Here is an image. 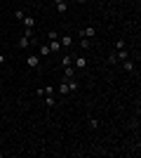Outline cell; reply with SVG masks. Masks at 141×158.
<instances>
[{"instance_id":"cell-1","label":"cell","mask_w":141,"mask_h":158,"mask_svg":"<svg viewBox=\"0 0 141 158\" xmlns=\"http://www.w3.org/2000/svg\"><path fill=\"white\" fill-rule=\"evenodd\" d=\"M73 66L78 71H82V69H87V59L85 57H73Z\"/></svg>"},{"instance_id":"cell-2","label":"cell","mask_w":141,"mask_h":158,"mask_svg":"<svg viewBox=\"0 0 141 158\" xmlns=\"http://www.w3.org/2000/svg\"><path fill=\"white\" fill-rule=\"evenodd\" d=\"M26 64H28V69H38L40 57H38V54H31V57H26Z\"/></svg>"},{"instance_id":"cell-3","label":"cell","mask_w":141,"mask_h":158,"mask_svg":"<svg viewBox=\"0 0 141 158\" xmlns=\"http://www.w3.org/2000/svg\"><path fill=\"white\" fill-rule=\"evenodd\" d=\"M64 80H71L75 78V66H64V76H61Z\"/></svg>"},{"instance_id":"cell-4","label":"cell","mask_w":141,"mask_h":158,"mask_svg":"<svg viewBox=\"0 0 141 158\" xmlns=\"http://www.w3.org/2000/svg\"><path fill=\"white\" fill-rule=\"evenodd\" d=\"M94 35H96V28L94 26H87V28L80 31V38H94Z\"/></svg>"},{"instance_id":"cell-5","label":"cell","mask_w":141,"mask_h":158,"mask_svg":"<svg viewBox=\"0 0 141 158\" xmlns=\"http://www.w3.org/2000/svg\"><path fill=\"white\" fill-rule=\"evenodd\" d=\"M54 5H57V12L59 14H66V10H68L66 0H54Z\"/></svg>"},{"instance_id":"cell-6","label":"cell","mask_w":141,"mask_h":158,"mask_svg":"<svg viewBox=\"0 0 141 158\" xmlns=\"http://www.w3.org/2000/svg\"><path fill=\"white\" fill-rule=\"evenodd\" d=\"M122 69H125L127 73H132V71H134V61L129 59V57H127V59H122Z\"/></svg>"},{"instance_id":"cell-7","label":"cell","mask_w":141,"mask_h":158,"mask_svg":"<svg viewBox=\"0 0 141 158\" xmlns=\"http://www.w3.org/2000/svg\"><path fill=\"white\" fill-rule=\"evenodd\" d=\"M35 94H40V97H42V94H45V97H47V94H54V87H52V85H47V87H40V90H38Z\"/></svg>"},{"instance_id":"cell-8","label":"cell","mask_w":141,"mask_h":158,"mask_svg":"<svg viewBox=\"0 0 141 158\" xmlns=\"http://www.w3.org/2000/svg\"><path fill=\"white\" fill-rule=\"evenodd\" d=\"M115 57H118V61H122V59H127V57H129V52H127V47H125V50H115Z\"/></svg>"},{"instance_id":"cell-9","label":"cell","mask_w":141,"mask_h":158,"mask_svg":"<svg viewBox=\"0 0 141 158\" xmlns=\"http://www.w3.org/2000/svg\"><path fill=\"white\" fill-rule=\"evenodd\" d=\"M61 66H73V54H64L61 57Z\"/></svg>"},{"instance_id":"cell-10","label":"cell","mask_w":141,"mask_h":158,"mask_svg":"<svg viewBox=\"0 0 141 158\" xmlns=\"http://www.w3.org/2000/svg\"><path fill=\"white\" fill-rule=\"evenodd\" d=\"M21 21H24V26H26V28H35V19H33V17H24Z\"/></svg>"},{"instance_id":"cell-11","label":"cell","mask_w":141,"mask_h":158,"mask_svg":"<svg viewBox=\"0 0 141 158\" xmlns=\"http://www.w3.org/2000/svg\"><path fill=\"white\" fill-rule=\"evenodd\" d=\"M59 50H61L59 40H49V52H59Z\"/></svg>"},{"instance_id":"cell-12","label":"cell","mask_w":141,"mask_h":158,"mask_svg":"<svg viewBox=\"0 0 141 158\" xmlns=\"http://www.w3.org/2000/svg\"><path fill=\"white\" fill-rule=\"evenodd\" d=\"M61 45H64V47H71V45H73V38H71V35H61Z\"/></svg>"},{"instance_id":"cell-13","label":"cell","mask_w":141,"mask_h":158,"mask_svg":"<svg viewBox=\"0 0 141 158\" xmlns=\"http://www.w3.org/2000/svg\"><path fill=\"white\" fill-rule=\"evenodd\" d=\"M59 92L61 94H68L71 90H68V80H61V85H59Z\"/></svg>"},{"instance_id":"cell-14","label":"cell","mask_w":141,"mask_h":158,"mask_svg":"<svg viewBox=\"0 0 141 158\" xmlns=\"http://www.w3.org/2000/svg\"><path fill=\"white\" fill-rule=\"evenodd\" d=\"M28 45H31V38H28V35L19 38V47H28Z\"/></svg>"},{"instance_id":"cell-15","label":"cell","mask_w":141,"mask_h":158,"mask_svg":"<svg viewBox=\"0 0 141 158\" xmlns=\"http://www.w3.org/2000/svg\"><path fill=\"white\" fill-rule=\"evenodd\" d=\"M68 90H71V92H78V83H75V78L68 80Z\"/></svg>"},{"instance_id":"cell-16","label":"cell","mask_w":141,"mask_h":158,"mask_svg":"<svg viewBox=\"0 0 141 158\" xmlns=\"http://www.w3.org/2000/svg\"><path fill=\"white\" fill-rule=\"evenodd\" d=\"M47 54H52L49 52V45H40V57H47Z\"/></svg>"},{"instance_id":"cell-17","label":"cell","mask_w":141,"mask_h":158,"mask_svg":"<svg viewBox=\"0 0 141 158\" xmlns=\"http://www.w3.org/2000/svg\"><path fill=\"white\" fill-rule=\"evenodd\" d=\"M125 47H127V45H125V40H122V38L115 40V50H125Z\"/></svg>"},{"instance_id":"cell-18","label":"cell","mask_w":141,"mask_h":158,"mask_svg":"<svg viewBox=\"0 0 141 158\" xmlns=\"http://www.w3.org/2000/svg\"><path fill=\"white\" fill-rule=\"evenodd\" d=\"M45 104L49 106V109H52V106H54V97H52V94H47V97H45Z\"/></svg>"},{"instance_id":"cell-19","label":"cell","mask_w":141,"mask_h":158,"mask_svg":"<svg viewBox=\"0 0 141 158\" xmlns=\"http://www.w3.org/2000/svg\"><path fill=\"white\" fill-rule=\"evenodd\" d=\"M57 38H59V33H57V31H49V33H47V40H57Z\"/></svg>"},{"instance_id":"cell-20","label":"cell","mask_w":141,"mask_h":158,"mask_svg":"<svg viewBox=\"0 0 141 158\" xmlns=\"http://www.w3.org/2000/svg\"><path fill=\"white\" fill-rule=\"evenodd\" d=\"M80 45H82V47H85V50H87V47H89V45H92V40H89V38H82V40H80Z\"/></svg>"},{"instance_id":"cell-21","label":"cell","mask_w":141,"mask_h":158,"mask_svg":"<svg viewBox=\"0 0 141 158\" xmlns=\"http://www.w3.org/2000/svg\"><path fill=\"white\" fill-rule=\"evenodd\" d=\"M5 64V54H0V66Z\"/></svg>"},{"instance_id":"cell-22","label":"cell","mask_w":141,"mask_h":158,"mask_svg":"<svg viewBox=\"0 0 141 158\" xmlns=\"http://www.w3.org/2000/svg\"><path fill=\"white\" fill-rule=\"evenodd\" d=\"M78 2H80V5H82V2H87V0H78Z\"/></svg>"}]
</instances>
